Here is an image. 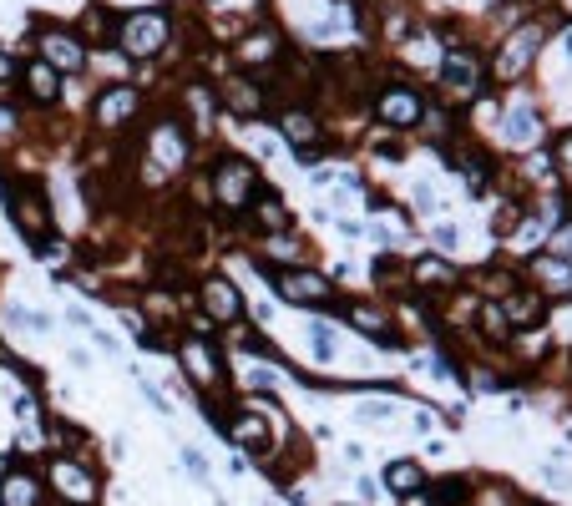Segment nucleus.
I'll return each instance as SVG.
<instances>
[{
  "instance_id": "nucleus-1",
  "label": "nucleus",
  "mask_w": 572,
  "mask_h": 506,
  "mask_svg": "<svg viewBox=\"0 0 572 506\" xmlns=\"http://www.w3.org/2000/svg\"><path fill=\"white\" fill-rule=\"evenodd\" d=\"M264 188H259V167L254 162H243V157H223L218 167H213V203L223 208V213H243V208H254V198H259Z\"/></svg>"
},
{
  "instance_id": "nucleus-2",
  "label": "nucleus",
  "mask_w": 572,
  "mask_h": 506,
  "mask_svg": "<svg viewBox=\"0 0 572 506\" xmlns=\"http://www.w3.org/2000/svg\"><path fill=\"white\" fill-rule=\"evenodd\" d=\"M168 41H173V16L168 11H132V16L117 21V46L137 61L157 56Z\"/></svg>"
},
{
  "instance_id": "nucleus-3",
  "label": "nucleus",
  "mask_w": 572,
  "mask_h": 506,
  "mask_svg": "<svg viewBox=\"0 0 572 506\" xmlns=\"http://www.w3.org/2000/svg\"><path fill=\"white\" fill-rule=\"evenodd\" d=\"M0 198H6L16 228L31 238V248H46V243H51V203H46L41 188H31V183H21V188L0 183Z\"/></svg>"
},
{
  "instance_id": "nucleus-4",
  "label": "nucleus",
  "mask_w": 572,
  "mask_h": 506,
  "mask_svg": "<svg viewBox=\"0 0 572 506\" xmlns=\"http://www.w3.org/2000/svg\"><path fill=\"white\" fill-rule=\"evenodd\" d=\"M188 127L178 122V117H162V122H152V132H147V167H157L162 178H173L178 167L188 162Z\"/></svg>"
},
{
  "instance_id": "nucleus-5",
  "label": "nucleus",
  "mask_w": 572,
  "mask_h": 506,
  "mask_svg": "<svg viewBox=\"0 0 572 506\" xmlns=\"http://www.w3.org/2000/svg\"><path fill=\"white\" fill-rule=\"evenodd\" d=\"M36 56H41L51 71H61V76H71V71L87 66V46H81V36H71V31H61V26L36 31Z\"/></svg>"
},
{
  "instance_id": "nucleus-6",
  "label": "nucleus",
  "mask_w": 572,
  "mask_h": 506,
  "mask_svg": "<svg viewBox=\"0 0 572 506\" xmlns=\"http://www.w3.org/2000/svg\"><path fill=\"white\" fill-rule=\"evenodd\" d=\"M51 491L66 506H92L97 501V476H92V466H81L71 456H56L51 461Z\"/></svg>"
},
{
  "instance_id": "nucleus-7",
  "label": "nucleus",
  "mask_w": 572,
  "mask_h": 506,
  "mask_svg": "<svg viewBox=\"0 0 572 506\" xmlns=\"http://www.w3.org/2000/svg\"><path fill=\"white\" fill-rule=\"evenodd\" d=\"M269 284L279 289V299L304 304V309H314V304L330 299V279L314 274V269H269Z\"/></svg>"
},
{
  "instance_id": "nucleus-8",
  "label": "nucleus",
  "mask_w": 572,
  "mask_h": 506,
  "mask_svg": "<svg viewBox=\"0 0 572 506\" xmlns=\"http://www.w3.org/2000/svg\"><path fill=\"white\" fill-rule=\"evenodd\" d=\"M178 365L188 370V380H193L203 395L223 385V360H218V350H213L208 340H198V334H193V340H183V345H178Z\"/></svg>"
},
{
  "instance_id": "nucleus-9",
  "label": "nucleus",
  "mask_w": 572,
  "mask_h": 506,
  "mask_svg": "<svg viewBox=\"0 0 572 506\" xmlns=\"http://www.w3.org/2000/svg\"><path fill=\"white\" fill-rule=\"evenodd\" d=\"M375 117H380L385 127H416V122L426 117V102H421V92H411V87H385V92L375 97Z\"/></svg>"
},
{
  "instance_id": "nucleus-10",
  "label": "nucleus",
  "mask_w": 572,
  "mask_h": 506,
  "mask_svg": "<svg viewBox=\"0 0 572 506\" xmlns=\"http://www.w3.org/2000/svg\"><path fill=\"white\" fill-rule=\"evenodd\" d=\"M542 41H547V26H527V31H517V36L502 46V56H497V76H502V81L522 76V71L532 66V56L542 51Z\"/></svg>"
},
{
  "instance_id": "nucleus-11",
  "label": "nucleus",
  "mask_w": 572,
  "mask_h": 506,
  "mask_svg": "<svg viewBox=\"0 0 572 506\" xmlns=\"http://www.w3.org/2000/svg\"><path fill=\"white\" fill-rule=\"evenodd\" d=\"M142 112V97L132 92V87H107L102 97H97V107H92V117H97V127H107V132H117V127H127L132 117Z\"/></svg>"
},
{
  "instance_id": "nucleus-12",
  "label": "nucleus",
  "mask_w": 572,
  "mask_h": 506,
  "mask_svg": "<svg viewBox=\"0 0 572 506\" xmlns=\"http://www.w3.org/2000/svg\"><path fill=\"white\" fill-rule=\"evenodd\" d=\"M203 314H208L213 324H238V314H243V294H238L223 274H213V279H203Z\"/></svg>"
},
{
  "instance_id": "nucleus-13",
  "label": "nucleus",
  "mask_w": 572,
  "mask_h": 506,
  "mask_svg": "<svg viewBox=\"0 0 572 506\" xmlns=\"http://www.w3.org/2000/svg\"><path fill=\"white\" fill-rule=\"evenodd\" d=\"M46 501V486L36 471L26 466H11L6 476H0V506H41Z\"/></svg>"
},
{
  "instance_id": "nucleus-14",
  "label": "nucleus",
  "mask_w": 572,
  "mask_h": 506,
  "mask_svg": "<svg viewBox=\"0 0 572 506\" xmlns=\"http://www.w3.org/2000/svg\"><path fill=\"white\" fill-rule=\"evenodd\" d=\"M228 441L238 446V451H249V456H264L269 446H274V436H269V426H264V415H228Z\"/></svg>"
},
{
  "instance_id": "nucleus-15",
  "label": "nucleus",
  "mask_w": 572,
  "mask_h": 506,
  "mask_svg": "<svg viewBox=\"0 0 572 506\" xmlns=\"http://www.w3.org/2000/svg\"><path fill=\"white\" fill-rule=\"evenodd\" d=\"M476 81H481V61H476L471 51H451V56L441 61V87H446V92L466 97V92H476Z\"/></svg>"
},
{
  "instance_id": "nucleus-16",
  "label": "nucleus",
  "mask_w": 572,
  "mask_h": 506,
  "mask_svg": "<svg viewBox=\"0 0 572 506\" xmlns=\"http://www.w3.org/2000/svg\"><path fill=\"white\" fill-rule=\"evenodd\" d=\"M279 132L294 142V152H299V157H314V152H319V122H314L309 112L284 107V112H279Z\"/></svg>"
},
{
  "instance_id": "nucleus-17",
  "label": "nucleus",
  "mask_w": 572,
  "mask_h": 506,
  "mask_svg": "<svg viewBox=\"0 0 572 506\" xmlns=\"http://www.w3.org/2000/svg\"><path fill=\"white\" fill-rule=\"evenodd\" d=\"M21 81H26V97H31L36 107H51V102L61 97V71H51L41 56H36V61H26Z\"/></svg>"
},
{
  "instance_id": "nucleus-18",
  "label": "nucleus",
  "mask_w": 572,
  "mask_h": 506,
  "mask_svg": "<svg viewBox=\"0 0 572 506\" xmlns=\"http://www.w3.org/2000/svg\"><path fill=\"white\" fill-rule=\"evenodd\" d=\"M223 97H228V107H233L238 117H259V112H264V87H259V81L233 76L228 87H223Z\"/></svg>"
},
{
  "instance_id": "nucleus-19",
  "label": "nucleus",
  "mask_w": 572,
  "mask_h": 506,
  "mask_svg": "<svg viewBox=\"0 0 572 506\" xmlns=\"http://www.w3.org/2000/svg\"><path fill=\"white\" fill-rule=\"evenodd\" d=\"M385 486H390L395 496H416V491H426V471H421L411 456H400V461L385 466Z\"/></svg>"
},
{
  "instance_id": "nucleus-20",
  "label": "nucleus",
  "mask_w": 572,
  "mask_h": 506,
  "mask_svg": "<svg viewBox=\"0 0 572 506\" xmlns=\"http://www.w3.org/2000/svg\"><path fill=\"white\" fill-rule=\"evenodd\" d=\"M537 132H542V117H537L527 102H512V112H507V142H512V147H532Z\"/></svg>"
},
{
  "instance_id": "nucleus-21",
  "label": "nucleus",
  "mask_w": 572,
  "mask_h": 506,
  "mask_svg": "<svg viewBox=\"0 0 572 506\" xmlns=\"http://www.w3.org/2000/svg\"><path fill=\"white\" fill-rule=\"evenodd\" d=\"M238 61H243V66H274V61H284V56H279V36H274V31H254L249 41L238 46Z\"/></svg>"
},
{
  "instance_id": "nucleus-22",
  "label": "nucleus",
  "mask_w": 572,
  "mask_h": 506,
  "mask_svg": "<svg viewBox=\"0 0 572 506\" xmlns=\"http://www.w3.org/2000/svg\"><path fill=\"white\" fill-rule=\"evenodd\" d=\"M350 324L365 329V334H375V340H385V345L395 350V329H390V314H385V309H375V304H350Z\"/></svg>"
},
{
  "instance_id": "nucleus-23",
  "label": "nucleus",
  "mask_w": 572,
  "mask_h": 506,
  "mask_svg": "<svg viewBox=\"0 0 572 506\" xmlns=\"http://www.w3.org/2000/svg\"><path fill=\"white\" fill-rule=\"evenodd\" d=\"M254 223H259L264 233H284V228H289V208H284V198L259 193V198H254Z\"/></svg>"
},
{
  "instance_id": "nucleus-24",
  "label": "nucleus",
  "mask_w": 572,
  "mask_h": 506,
  "mask_svg": "<svg viewBox=\"0 0 572 506\" xmlns=\"http://www.w3.org/2000/svg\"><path fill=\"white\" fill-rule=\"evenodd\" d=\"M502 314H507V324H542L547 319V304H542V294H512L502 304Z\"/></svg>"
},
{
  "instance_id": "nucleus-25",
  "label": "nucleus",
  "mask_w": 572,
  "mask_h": 506,
  "mask_svg": "<svg viewBox=\"0 0 572 506\" xmlns=\"http://www.w3.org/2000/svg\"><path fill=\"white\" fill-rule=\"evenodd\" d=\"M532 274H537L542 284H552V289H572V264L562 269V264L552 259V253H542V259L532 264Z\"/></svg>"
},
{
  "instance_id": "nucleus-26",
  "label": "nucleus",
  "mask_w": 572,
  "mask_h": 506,
  "mask_svg": "<svg viewBox=\"0 0 572 506\" xmlns=\"http://www.w3.org/2000/svg\"><path fill=\"white\" fill-rule=\"evenodd\" d=\"M309 345H314L319 360H335V329L324 324V319H314V324H309Z\"/></svg>"
},
{
  "instance_id": "nucleus-27",
  "label": "nucleus",
  "mask_w": 572,
  "mask_h": 506,
  "mask_svg": "<svg viewBox=\"0 0 572 506\" xmlns=\"http://www.w3.org/2000/svg\"><path fill=\"white\" fill-rule=\"evenodd\" d=\"M243 385H249V390H259V395H269V390L279 385V370H274V365H249V375H243Z\"/></svg>"
},
{
  "instance_id": "nucleus-28",
  "label": "nucleus",
  "mask_w": 572,
  "mask_h": 506,
  "mask_svg": "<svg viewBox=\"0 0 572 506\" xmlns=\"http://www.w3.org/2000/svg\"><path fill=\"white\" fill-rule=\"evenodd\" d=\"M481 329L492 334V340H507V329H512V324H507L502 304H486V309H481Z\"/></svg>"
},
{
  "instance_id": "nucleus-29",
  "label": "nucleus",
  "mask_w": 572,
  "mask_h": 506,
  "mask_svg": "<svg viewBox=\"0 0 572 506\" xmlns=\"http://www.w3.org/2000/svg\"><path fill=\"white\" fill-rule=\"evenodd\" d=\"M11 324H21V329H31V334H46V329H51V319H46V314L21 309V304H11Z\"/></svg>"
},
{
  "instance_id": "nucleus-30",
  "label": "nucleus",
  "mask_w": 572,
  "mask_h": 506,
  "mask_svg": "<svg viewBox=\"0 0 572 506\" xmlns=\"http://www.w3.org/2000/svg\"><path fill=\"white\" fill-rule=\"evenodd\" d=\"M416 279H426V284H441V279H451V269H446L441 259H421V264H416Z\"/></svg>"
},
{
  "instance_id": "nucleus-31",
  "label": "nucleus",
  "mask_w": 572,
  "mask_h": 506,
  "mask_svg": "<svg viewBox=\"0 0 572 506\" xmlns=\"http://www.w3.org/2000/svg\"><path fill=\"white\" fill-rule=\"evenodd\" d=\"M360 415H365V420H390V415H395V405H390V400H365V405H360Z\"/></svg>"
},
{
  "instance_id": "nucleus-32",
  "label": "nucleus",
  "mask_w": 572,
  "mask_h": 506,
  "mask_svg": "<svg viewBox=\"0 0 572 506\" xmlns=\"http://www.w3.org/2000/svg\"><path fill=\"white\" fill-rule=\"evenodd\" d=\"M183 461H188V476H193V481H208V461H203V456H198L193 446L183 451Z\"/></svg>"
},
{
  "instance_id": "nucleus-33",
  "label": "nucleus",
  "mask_w": 572,
  "mask_h": 506,
  "mask_svg": "<svg viewBox=\"0 0 572 506\" xmlns=\"http://www.w3.org/2000/svg\"><path fill=\"white\" fill-rule=\"evenodd\" d=\"M436 243H441V248H456V228L441 223V228H436Z\"/></svg>"
},
{
  "instance_id": "nucleus-34",
  "label": "nucleus",
  "mask_w": 572,
  "mask_h": 506,
  "mask_svg": "<svg viewBox=\"0 0 572 506\" xmlns=\"http://www.w3.org/2000/svg\"><path fill=\"white\" fill-rule=\"evenodd\" d=\"M11 76H16V61H11L6 51H0V87H6V81H11Z\"/></svg>"
},
{
  "instance_id": "nucleus-35",
  "label": "nucleus",
  "mask_w": 572,
  "mask_h": 506,
  "mask_svg": "<svg viewBox=\"0 0 572 506\" xmlns=\"http://www.w3.org/2000/svg\"><path fill=\"white\" fill-rule=\"evenodd\" d=\"M6 132H16V112H11V107H0V137H6Z\"/></svg>"
},
{
  "instance_id": "nucleus-36",
  "label": "nucleus",
  "mask_w": 572,
  "mask_h": 506,
  "mask_svg": "<svg viewBox=\"0 0 572 506\" xmlns=\"http://www.w3.org/2000/svg\"><path fill=\"white\" fill-rule=\"evenodd\" d=\"M557 152H562V167H567V183H572V137H562V147H557Z\"/></svg>"
},
{
  "instance_id": "nucleus-37",
  "label": "nucleus",
  "mask_w": 572,
  "mask_h": 506,
  "mask_svg": "<svg viewBox=\"0 0 572 506\" xmlns=\"http://www.w3.org/2000/svg\"><path fill=\"white\" fill-rule=\"evenodd\" d=\"M6 471H11V461H6V456H0V476H6Z\"/></svg>"
},
{
  "instance_id": "nucleus-38",
  "label": "nucleus",
  "mask_w": 572,
  "mask_h": 506,
  "mask_svg": "<svg viewBox=\"0 0 572 506\" xmlns=\"http://www.w3.org/2000/svg\"><path fill=\"white\" fill-rule=\"evenodd\" d=\"M567 11H572V0H567Z\"/></svg>"
}]
</instances>
